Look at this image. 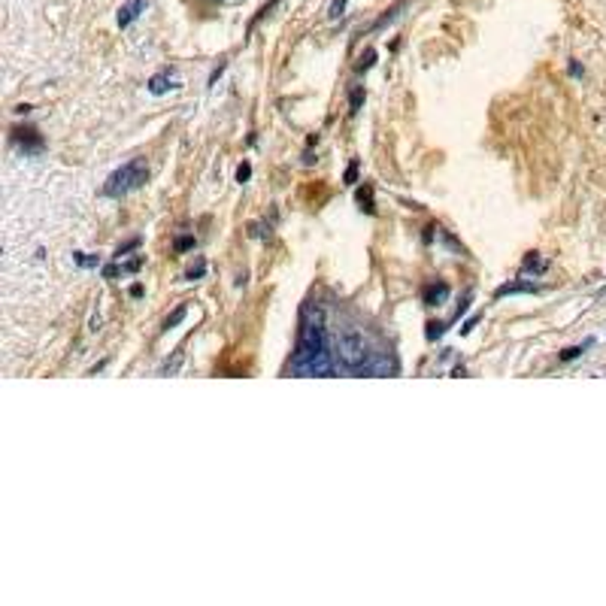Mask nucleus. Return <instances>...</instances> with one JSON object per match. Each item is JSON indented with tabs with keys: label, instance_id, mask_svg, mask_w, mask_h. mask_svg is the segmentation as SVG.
Returning <instances> with one entry per match:
<instances>
[{
	"label": "nucleus",
	"instance_id": "9d476101",
	"mask_svg": "<svg viewBox=\"0 0 606 606\" xmlns=\"http://www.w3.org/2000/svg\"><path fill=\"white\" fill-rule=\"evenodd\" d=\"M182 319H185V307H179V309L173 312V316H170V319H167V321H164V331H170V328H176V324H179V321H182Z\"/></svg>",
	"mask_w": 606,
	"mask_h": 606
},
{
	"label": "nucleus",
	"instance_id": "7ed1b4c3",
	"mask_svg": "<svg viewBox=\"0 0 606 606\" xmlns=\"http://www.w3.org/2000/svg\"><path fill=\"white\" fill-rule=\"evenodd\" d=\"M145 176H149V164H145V158H133L125 167H119L116 173H109L106 185H104V194L106 197H125V194L133 192V188H140L145 182Z\"/></svg>",
	"mask_w": 606,
	"mask_h": 606
},
{
	"label": "nucleus",
	"instance_id": "0eeeda50",
	"mask_svg": "<svg viewBox=\"0 0 606 606\" xmlns=\"http://www.w3.org/2000/svg\"><path fill=\"white\" fill-rule=\"evenodd\" d=\"M424 303H428V307H440V303L448 297V285L446 282H431L428 288H424Z\"/></svg>",
	"mask_w": 606,
	"mask_h": 606
},
{
	"label": "nucleus",
	"instance_id": "f8f14e48",
	"mask_svg": "<svg viewBox=\"0 0 606 606\" xmlns=\"http://www.w3.org/2000/svg\"><path fill=\"white\" fill-rule=\"evenodd\" d=\"M361 100H364V88L358 85L355 92H352V104H349V106H352V112H358V109H361Z\"/></svg>",
	"mask_w": 606,
	"mask_h": 606
},
{
	"label": "nucleus",
	"instance_id": "9b49d317",
	"mask_svg": "<svg viewBox=\"0 0 606 606\" xmlns=\"http://www.w3.org/2000/svg\"><path fill=\"white\" fill-rule=\"evenodd\" d=\"M73 258H76V264H82V267H97L100 264V258H88L85 252H76Z\"/></svg>",
	"mask_w": 606,
	"mask_h": 606
},
{
	"label": "nucleus",
	"instance_id": "423d86ee",
	"mask_svg": "<svg viewBox=\"0 0 606 606\" xmlns=\"http://www.w3.org/2000/svg\"><path fill=\"white\" fill-rule=\"evenodd\" d=\"M143 9H145V0H131V4H125L119 9V28H128Z\"/></svg>",
	"mask_w": 606,
	"mask_h": 606
},
{
	"label": "nucleus",
	"instance_id": "20e7f679",
	"mask_svg": "<svg viewBox=\"0 0 606 606\" xmlns=\"http://www.w3.org/2000/svg\"><path fill=\"white\" fill-rule=\"evenodd\" d=\"M13 143H16L25 155H40L43 145H46V143H43V137H40V131L31 128V125L16 128V131H13Z\"/></svg>",
	"mask_w": 606,
	"mask_h": 606
},
{
	"label": "nucleus",
	"instance_id": "6e6552de",
	"mask_svg": "<svg viewBox=\"0 0 606 606\" xmlns=\"http://www.w3.org/2000/svg\"><path fill=\"white\" fill-rule=\"evenodd\" d=\"M536 285L534 282H507L495 291V297H507V294H534Z\"/></svg>",
	"mask_w": 606,
	"mask_h": 606
},
{
	"label": "nucleus",
	"instance_id": "dca6fc26",
	"mask_svg": "<svg viewBox=\"0 0 606 606\" xmlns=\"http://www.w3.org/2000/svg\"><path fill=\"white\" fill-rule=\"evenodd\" d=\"M249 176H252V167H249V164H240V167H237V179H240V182H246Z\"/></svg>",
	"mask_w": 606,
	"mask_h": 606
},
{
	"label": "nucleus",
	"instance_id": "1a4fd4ad",
	"mask_svg": "<svg viewBox=\"0 0 606 606\" xmlns=\"http://www.w3.org/2000/svg\"><path fill=\"white\" fill-rule=\"evenodd\" d=\"M591 343H594V340H585V343H582V346H573V349H567L564 355H561V361H573V358H579L582 352H585V349H588V346H591Z\"/></svg>",
	"mask_w": 606,
	"mask_h": 606
},
{
	"label": "nucleus",
	"instance_id": "2eb2a0df",
	"mask_svg": "<svg viewBox=\"0 0 606 606\" xmlns=\"http://www.w3.org/2000/svg\"><path fill=\"white\" fill-rule=\"evenodd\" d=\"M355 179H358V161H352V164H349V170H346V182L355 185Z\"/></svg>",
	"mask_w": 606,
	"mask_h": 606
},
{
	"label": "nucleus",
	"instance_id": "f03ea898",
	"mask_svg": "<svg viewBox=\"0 0 606 606\" xmlns=\"http://www.w3.org/2000/svg\"><path fill=\"white\" fill-rule=\"evenodd\" d=\"M334 358L346 373H370V364H373L376 352H370L367 336L358 328H346L334 340Z\"/></svg>",
	"mask_w": 606,
	"mask_h": 606
},
{
	"label": "nucleus",
	"instance_id": "f257e3e1",
	"mask_svg": "<svg viewBox=\"0 0 606 606\" xmlns=\"http://www.w3.org/2000/svg\"><path fill=\"white\" fill-rule=\"evenodd\" d=\"M291 370L297 376H334V358L328 349V331L319 307H303L297 352L291 358Z\"/></svg>",
	"mask_w": 606,
	"mask_h": 606
},
{
	"label": "nucleus",
	"instance_id": "ddd939ff",
	"mask_svg": "<svg viewBox=\"0 0 606 606\" xmlns=\"http://www.w3.org/2000/svg\"><path fill=\"white\" fill-rule=\"evenodd\" d=\"M204 273H206V264H204V261H200L197 267H192V270H188V273H185V279H200V276H204Z\"/></svg>",
	"mask_w": 606,
	"mask_h": 606
},
{
	"label": "nucleus",
	"instance_id": "4468645a",
	"mask_svg": "<svg viewBox=\"0 0 606 606\" xmlns=\"http://www.w3.org/2000/svg\"><path fill=\"white\" fill-rule=\"evenodd\" d=\"M185 249H194V237H182V240H176V252H185Z\"/></svg>",
	"mask_w": 606,
	"mask_h": 606
},
{
	"label": "nucleus",
	"instance_id": "39448f33",
	"mask_svg": "<svg viewBox=\"0 0 606 606\" xmlns=\"http://www.w3.org/2000/svg\"><path fill=\"white\" fill-rule=\"evenodd\" d=\"M173 88H179V76L173 70H161V73H155L149 79V92L152 94H167V92H173Z\"/></svg>",
	"mask_w": 606,
	"mask_h": 606
}]
</instances>
